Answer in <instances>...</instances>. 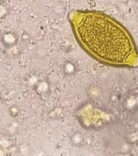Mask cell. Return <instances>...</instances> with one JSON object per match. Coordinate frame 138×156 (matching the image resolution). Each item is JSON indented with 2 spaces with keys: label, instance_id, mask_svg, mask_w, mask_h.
<instances>
[{
  "label": "cell",
  "instance_id": "1",
  "mask_svg": "<svg viewBox=\"0 0 138 156\" xmlns=\"http://www.w3.org/2000/svg\"><path fill=\"white\" fill-rule=\"evenodd\" d=\"M71 23L79 44L97 61L124 67L133 65L138 57L130 34L109 16L94 11H76Z\"/></svg>",
  "mask_w": 138,
  "mask_h": 156
}]
</instances>
